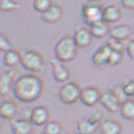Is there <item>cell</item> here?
<instances>
[{"mask_svg": "<svg viewBox=\"0 0 134 134\" xmlns=\"http://www.w3.org/2000/svg\"><path fill=\"white\" fill-rule=\"evenodd\" d=\"M43 91L42 79L35 74H24L19 77L14 83L13 92L21 102L32 103L36 101Z\"/></svg>", "mask_w": 134, "mask_h": 134, "instance_id": "cell-1", "label": "cell"}, {"mask_svg": "<svg viewBox=\"0 0 134 134\" xmlns=\"http://www.w3.org/2000/svg\"><path fill=\"white\" fill-rule=\"evenodd\" d=\"M78 47L74 36H65L61 38L55 44L54 52L55 58L62 62L73 61L77 55Z\"/></svg>", "mask_w": 134, "mask_h": 134, "instance_id": "cell-2", "label": "cell"}, {"mask_svg": "<svg viewBox=\"0 0 134 134\" xmlns=\"http://www.w3.org/2000/svg\"><path fill=\"white\" fill-rule=\"evenodd\" d=\"M103 9L104 7L99 1H86L82 7V16L85 22L91 27L103 21Z\"/></svg>", "mask_w": 134, "mask_h": 134, "instance_id": "cell-3", "label": "cell"}, {"mask_svg": "<svg viewBox=\"0 0 134 134\" xmlns=\"http://www.w3.org/2000/svg\"><path fill=\"white\" fill-rule=\"evenodd\" d=\"M21 65L26 70L40 72L44 67V59L40 52L34 50H27L21 53Z\"/></svg>", "mask_w": 134, "mask_h": 134, "instance_id": "cell-4", "label": "cell"}, {"mask_svg": "<svg viewBox=\"0 0 134 134\" xmlns=\"http://www.w3.org/2000/svg\"><path fill=\"white\" fill-rule=\"evenodd\" d=\"M82 89L74 81L65 83L62 85L58 92V97L60 101L67 105H70L77 103L81 99Z\"/></svg>", "mask_w": 134, "mask_h": 134, "instance_id": "cell-5", "label": "cell"}, {"mask_svg": "<svg viewBox=\"0 0 134 134\" xmlns=\"http://www.w3.org/2000/svg\"><path fill=\"white\" fill-rule=\"evenodd\" d=\"M48 62L51 65L52 75L54 79L59 83H65L70 77V72L69 69L56 58H51Z\"/></svg>", "mask_w": 134, "mask_h": 134, "instance_id": "cell-6", "label": "cell"}, {"mask_svg": "<svg viewBox=\"0 0 134 134\" xmlns=\"http://www.w3.org/2000/svg\"><path fill=\"white\" fill-rule=\"evenodd\" d=\"M102 93L99 89L94 86H87L82 89L81 100L87 107H93L100 102Z\"/></svg>", "mask_w": 134, "mask_h": 134, "instance_id": "cell-7", "label": "cell"}, {"mask_svg": "<svg viewBox=\"0 0 134 134\" xmlns=\"http://www.w3.org/2000/svg\"><path fill=\"white\" fill-rule=\"evenodd\" d=\"M50 118V111L45 106L40 105L35 107L30 114V120L36 125H45Z\"/></svg>", "mask_w": 134, "mask_h": 134, "instance_id": "cell-8", "label": "cell"}, {"mask_svg": "<svg viewBox=\"0 0 134 134\" xmlns=\"http://www.w3.org/2000/svg\"><path fill=\"white\" fill-rule=\"evenodd\" d=\"M16 75V71L14 70H10L4 72L0 77V94L2 96H8L11 91H13L14 85V77Z\"/></svg>", "mask_w": 134, "mask_h": 134, "instance_id": "cell-9", "label": "cell"}, {"mask_svg": "<svg viewBox=\"0 0 134 134\" xmlns=\"http://www.w3.org/2000/svg\"><path fill=\"white\" fill-rule=\"evenodd\" d=\"M33 123L30 119L20 118L10 121L13 134H31L33 132Z\"/></svg>", "mask_w": 134, "mask_h": 134, "instance_id": "cell-10", "label": "cell"}, {"mask_svg": "<svg viewBox=\"0 0 134 134\" xmlns=\"http://www.w3.org/2000/svg\"><path fill=\"white\" fill-rule=\"evenodd\" d=\"M93 36L90 31V29L81 27L76 30L74 39L78 48H85L90 46L92 43Z\"/></svg>", "mask_w": 134, "mask_h": 134, "instance_id": "cell-11", "label": "cell"}, {"mask_svg": "<svg viewBox=\"0 0 134 134\" xmlns=\"http://www.w3.org/2000/svg\"><path fill=\"white\" fill-rule=\"evenodd\" d=\"M111 51V49L108 47L107 43L99 47L92 57V62L94 65L101 68V67L107 65Z\"/></svg>", "mask_w": 134, "mask_h": 134, "instance_id": "cell-12", "label": "cell"}, {"mask_svg": "<svg viewBox=\"0 0 134 134\" xmlns=\"http://www.w3.org/2000/svg\"><path fill=\"white\" fill-rule=\"evenodd\" d=\"M100 103L105 109H107L110 112H116L120 110L121 107V103H119L115 95L110 90L107 91L102 94Z\"/></svg>", "mask_w": 134, "mask_h": 134, "instance_id": "cell-13", "label": "cell"}, {"mask_svg": "<svg viewBox=\"0 0 134 134\" xmlns=\"http://www.w3.org/2000/svg\"><path fill=\"white\" fill-rule=\"evenodd\" d=\"M63 16V9L59 4H54L43 14L41 18L47 23L54 24L59 21Z\"/></svg>", "mask_w": 134, "mask_h": 134, "instance_id": "cell-14", "label": "cell"}, {"mask_svg": "<svg viewBox=\"0 0 134 134\" xmlns=\"http://www.w3.org/2000/svg\"><path fill=\"white\" fill-rule=\"evenodd\" d=\"M18 107L17 103L10 99L4 100L0 107V116L3 119L13 120L17 115Z\"/></svg>", "mask_w": 134, "mask_h": 134, "instance_id": "cell-15", "label": "cell"}, {"mask_svg": "<svg viewBox=\"0 0 134 134\" xmlns=\"http://www.w3.org/2000/svg\"><path fill=\"white\" fill-rule=\"evenodd\" d=\"M131 34H132V29L129 27V25H120L110 29L108 36L110 38L123 41L128 39L131 36Z\"/></svg>", "mask_w": 134, "mask_h": 134, "instance_id": "cell-16", "label": "cell"}, {"mask_svg": "<svg viewBox=\"0 0 134 134\" xmlns=\"http://www.w3.org/2000/svg\"><path fill=\"white\" fill-rule=\"evenodd\" d=\"M99 128L101 134H120L122 131L121 125L114 119L103 120L100 123Z\"/></svg>", "mask_w": 134, "mask_h": 134, "instance_id": "cell-17", "label": "cell"}, {"mask_svg": "<svg viewBox=\"0 0 134 134\" xmlns=\"http://www.w3.org/2000/svg\"><path fill=\"white\" fill-rule=\"evenodd\" d=\"M121 17V10L114 5H110L103 9V20L107 23H114L120 20Z\"/></svg>", "mask_w": 134, "mask_h": 134, "instance_id": "cell-18", "label": "cell"}, {"mask_svg": "<svg viewBox=\"0 0 134 134\" xmlns=\"http://www.w3.org/2000/svg\"><path fill=\"white\" fill-rule=\"evenodd\" d=\"M99 125L92 122L88 118L78 121L77 130L79 134H95Z\"/></svg>", "mask_w": 134, "mask_h": 134, "instance_id": "cell-19", "label": "cell"}, {"mask_svg": "<svg viewBox=\"0 0 134 134\" xmlns=\"http://www.w3.org/2000/svg\"><path fill=\"white\" fill-rule=\"evenodd\" d=\"M90 31L94 38L102 39L109 35V25L103 20L89 27Z\"/></svg>", "mask_w": 134, "mask_h": 134, "instance_id": "cell-20", "label": "cell"}, {"mask_svg": "<svg viewBox=\"0 0 134 134\" xmlns=\"http://www.w3.org/2000/svg\"><path fill=\"white\" fill-rule=\"evenodd\" d=\"M3 62L7 67H14L18 64H21V53H19L17 50L12 49L8 52L4 53Z\"/></svg>", "mask_w": 134, "mask_h": 134, "instance_id": "cell-21", "label": "cell"}, {"mask_svg": "<svg viewBox=\"0 0 134 134\" xmlns=\"http://www.w3.org/2000/svg\"><path fill=\"white\" fill-rule=\"evenodd\" d=\"M121 115L130 121H134V100L128 99L120 107Z\"/></svg>", "mask_w": 134, "mask_h": 134, "instance_id": "cell-22", "label": "cell"}, {"mask_svg": "<svg viewBox=\"0 0 134 134\" xmlns=\"http://www.w3.org/2000/svg\"><path fill=\"white\" fill-rule=\"evenodd\" d=\"M62 131V124L55 120L49 121L43 128V134H61Z\"/></svg>", "mask_w": 134, "mask_h": 134, "instance_id": "cell-23", "label": "cell"}, {"mask_svg": "<svg viewBox=\"0 0 134 134\" xmlns=\"http://www.w3.org/2000/svg\"><path fill=\"white\" fill-rule=\"evenodd\" d=\"M21 4L12 0H2L0 2V10L3 12H11L19 9Z\"/></svg>", "mask_w": 134, "mask_h": 134, "instance_id": "cell-24", "label": "cell"}, {"mask_svg": "<svg viewBox=\"0 0 134 134\" xmlns=\"http://www.w3.org/2000/svg\"><path fill=\"white\" fill-rule=\"evenodd\" d=\"M52 5L53 3L50 0H35L32 3L34 10L41 14L46 12Z\"/></svg>", "mask_w": 134, "mask_h": 134, "instance_id": "cell-25", "label": "cell"}, {"mask_svg": "<svg viewBox=\"0 0 134 134\" xmlns=\"http://www.w3.org/2000/svg\"><path fill=\"white\" fill-rule=\"evenodd\" d=\"M110 91L115 95V96L118 99V101L121 103V105L123 104L125 102H126L128 100V97L129 96L124 92L123 87H121V86H118V85H115L113 88L110 89Z\"/></svg>", "mask_w": 134, "mask_h": 134, "instance_id": "cell-26", "label": "cell"}, {"mask_svg": "<svg viewBox=\"0 0 134 134\" xmlns=\"http://www.w3.org/2000/svg\"><path fill=\"white\" fill-rule=\"evenodd\" d=\"M123 59V53L121 51H112L110 57H109V61H108V64L110 65H119Z\"/></svg>", "mask_w": 134, "mask_h": 134, "instance_id": "cell-27", "label": "cell"}, {"mask_svg": "<svg viewBox=\"0 0 134 134\" xmlns=\"http://www.w3.org/2000/svg\"><path fill=\"white\" fill-rule=\"evenodd\" d=\"M107 44L111 49V51H121V52H122L124 48H125V46H124V43H123L122 41L118 40H115V39H112V38H110L107 40Z\"/></svg>", "mask_w": 134, "mask_h": 134, "instance_id": "cell-28", "label": "cell"}, {"mask_svg": "<svg viewBox=\"0 0 134 134\" xmlns=\"http://www.w3.org/2000/svg\"><path fill=\"white\" fill-rule=\"evenodd\" d=\"M0 50L3 53H7L12 50L11 42L10 41L9 38L4 34L0 35Z\"/></svg>", "mask_w": 134, "mask_h": 134, "instance_id": "cell-29", "label": "cell"}, {"mask_svg": "<svg viewBox=\"0 0 134 134\" xmlns=\"http://www.w3.org/2000/svg\"><path fill=\"white\" fill-rule=\"evenodd\" d=\"M103 114L102 111H99V110H96L95 112H93L88 118L93 123L95 124H97V125H100V123L103 121L102 119H103Z\"/></svg>", "mask_w": 134, "mask_h": 134, "instance_id": "cell-30", "label": "cell"}, {"mask_svg": "<svg viewBox=\"0 0 134 134\" xmlns=\"http://www.w3.org/2000/svg\"><path fill=\"white\" fill-rule=\"evenodd\" d=\"M123 90L129 97H134V80L129 81L123 86Z\"/></svg>", "mask_w": 134, "mask_h": 134, "instance_id": "cell-31", "label": "cell"}, {"mask_svg": "<svg viewBox=\"0 0 134 134\" xmlns=\"http://www.w3.org/2000/svg\"><path fill=\"white\" fill-rule=\"evenodd\" d=\"M126 52L129 57L134 60V40L129 42L126 47Z\"/></svg>", "mask_w": 134, "mask_h": 134, "instance_id": "cell-32", "label": "cell"}, {"mask_svg": "<svg viewBox=\"0 0 134 134\" xmlns=\"http://www.w3.org/2000/svg\"><path fill=\"white\" fill-rule=\"evenodd\" d=\"M121 3L125 9L134 10V0H122Z\"/></svg>", "mask_w": 134, "mask_h": 134, "instance_id": "cell-33", "label": "cell"}, {"mask_svg": "<svg viewBox=\"0 0 134 134\" xmlns=\"http://www.w3.org/2000/svg\"><path fill=\"white\" fill-rule=\"evenodd\" d=\"M31 134H35V133H34V132H32V133H31Z\"/></svg>", "mask_w": 134, "mask_h": 134, "instance_id": "cell-34", "label": "cell"}, {"mask_svg": "<svg viewBox=\"0 0 134 134\" xmlns=\"http://www.w3.org/2000/svg\"><path fill=\"white\" fill-rule=\"evenodd\" d=\"M66 134H70V133H66Z\"/></svg>", "mask_w": 134, "mask_h": 134, "instance_id": "cell-35", "label": "cell"}]
</instances>
